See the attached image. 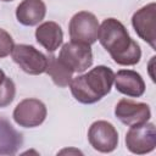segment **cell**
Instances as JSON below:
<instances>
[{"label": "cell", "instance_id": "obj_1", "mask_svg": "<svg viewBox=\"0 0 156 156\" xmlns=\"http://www.w3.org/2000/svg\"><path fill=\"white\" fill-rule=\"evenodd\" d=\"M98 39L118 65L133 66L141 57L140 46L129 37L126 27L116 18H106L101 23Z\"/></svg>", "mask_w": 156, "mask_h": 156}, {"label": "cell", "instance_id": "obj_2", "mask_svg": "<svg viewBox=\"0 0 156 156\" xmlns=\"http://www.w3.org/2000/svg\"><path fill=\"white\" fill-rule=\"evenodd\" d=\"M115 73L110 67L96 66L88 73L72 78L71 93L82 104H95L107 95L113 85Z\"/></svg>", "mask_w": 156, "mask_h": 156}, {"label": "cell", "instance_id": "obj_3", "mask_svg": "<svg viewBox=\"0 0 156 156\" xmlns=\"http://www.w3.org/2000/svg\"><path fill=\"white\" fill-rule=\"evenodd\" d=\"M99 27V21L94 13L88 11L77 12L69 21V38L72 41L91 45L98 40Z\"/></svg>", "mask_w": 156, "mask_h": 156}, {"label": "cell", "instance_id": "obj_4", "mask_svg": "<svg viewBox=\"0 0 156 156\" xmlns=\"http://www.w3.org/2000/svg\"><path fill=\"white\" fill-rule=\"evenodd\" d=\"M127 149L136 155L151 152L156 146V130L155 124L143 122L130 126L126 134Z\"/></svg>", "mask_w": 156, "mask_h": 156}, {"label": "cell", "instance_id": "obj_5", "mask_svg": "<svg viewBox=\"0 0 156 156\" xmlns=\"http://www.w3.org/2000/svg\"><path fill=\"white\" fill-rule=\"evenodd\" d=\"M11 56L12 60L20 66V68L28 74L37 76L46 71L48 57L32 45H13Z\"/></svg>", "mask_w": 156, "mask_h": 156}, {"label": "cell", "instance_id": "obj_6", "mask_svg": "<svg viewBox=\"0 0 156 156\" xmlns=\"http://www.w3.org/2000/svg\"><path fill=\"white\" fill-rule=\"evenodd\" d=\"M58 58L73 72L82 73L93 65V52L90 45L68 41L60 50Z\"/></svg>", "mask_w": 156, "mask_h": 156}, {"label": "cell", "instance_id": "obj_7", "mask_svg": "<svg viewBox=\"0 0 156 156\" xmlns=\"http://www.w3.org/2000/svg\"><path fill=\"white\" fill-rule=\"evenodd\" d=\"M88 140L94 150L105 154L112 152L118 145V133L110 122L96 121L88 130Z\"/></svg>", "mask_w": 156, "mask_h": 156}, {"label": "cell", "instance_id": "obj_8", "mask_svg": "<svg viewBox=\"0 0 156 156\" xmlns=\"http://www.w3.org/2000/svg\"><path fill=\"white\" fill-rule=\"evenodd\" d=\"M46 117V107L38 99L22 100L13 111L15 122L24 128H34L40 126Z\"/></svg>", "mask_w": 156, "mask_h": 156}, {"label": "cell", "instance_id": "obj_9", "mask_svg": "<svg viewBox=\"0 0 156 156\" xmlns=\"http://www.w3.org/2000/svg\"><path fill=\"white\" fill-rule=\"evenodd\" d=\"M156 5L151 2L140 10H138L132 18V24L136 34L145 40L152 49L156 48V29H155V18H156Z\"/></svg>", "mask_w": 156, "mask_h": 156}, {"label": "cell", "instance_id": "obj_10", "mask_svg": "<svg viewBox=\"0 0 156 156\" xmlns=\"http://www.w3.org/2000/svg\"><path fill=\"white\" fill-rule=\"evenodd\" d=\"M115 115L123 124L130 127L134 124L147 122L151 112L149 105L144 102H135L130 99H122L116 105Z\"/></svg>", "mask_w": 156, "mask_h": 156}, {"label": "cell", "instance_id": "obj_11", "mask_svg": "<svg viewBox=\"0 0 156 156\" xmlns=\"http://www.w3.org/2000/svg\"><path fill=\"white\" fill-rule=\"evenodd\" d=\"M116 89L132 98H139L145 91V83L141 76L133 69H121L115 74Z\"/></svg>", "mask_w": 156, "mask_h": 156}, {"label": "cell", "instance_id": "obj_12", "mask_svg": "<svg viewBox=\"0 0 156 156\" xmlns=\"http://www.w3.org/2000/svg\"><path fill=\"white\" fill-rule=\"evenodd\" d=\"M46 13L43 0H23L16 10L17 21L23 26H35L41 22Z\"/></svg>", "mask_w": 156, "mask_h": 156}, {"label": "cell", "instance_id": "obj_13", "mask_svg": "<svg viewBox=\"0 0 156 156\" xmlns=\"http://www.w3.org/2000/svg\"><path fill=\"white\" fill-rule=\"evenodd\" d=\"M37 41L49 52H54L63 41V33L61 27L52 21L41 23L35 30Z\"/></svg>", "mask_w": 156, "mask_h": 156}, {"label": "cell", "instance_id": "obj_14", "mask_svg": "<svg viewBox=\"0 0 156 156\" xmlns=\"http://www.w3.org/2000/svg\"><path fill=\"white\" fill-rule=\"evenodd\" d=\"M23 144L22 134L0 116V155H15Z\"/></svg>", "mask_w": 156, "mask_h": 156}, {"label": "cell", "instance_id": "obj_15", "mask_svg": "<svg viewBox=\"0 0 156 156\" xmlns=\"http://www.w3.org/2000/svg\"><path fill=\"white\" fill-rule=\"evenodd\" d=\"M46 57H48V66H46L45 72L51 77L54 83L60 88H65V87L69 85V83L73 78L72 77L73 72L58 57H56L54 55H50Z\"/></svg>", "mask_w": 156, "mask_h": 156}, {"label": "cell", "instance_id": "obj_16", "mask_svg": "<svg viewBox=\"0 0 156 156\" xmlns=\"http://www.w3.org/2000/svg\"><path fill=\"white\" fill-rule=\"evenodd\" d=\"M16 95V87L11 78L5 77L4 82L0 84V107L9 106Z\"/></svg>", "mask_w": 156, "mask_h": 156}, {"label": "cell", "instance_id": "obj_17", "mask_svg": "<svg viewBox=\"0 0 156 156\" xmlns=\"http://www.w3.org/2000/svg\"><path fill=\"white\" fill-rule=\"evenodd\" d=\"M13 39L12 37L2 28H0V58L6 57L11 54L13 49Z\"/></svg>", "mask_w": 156, "mask_h": 156}, {"label": "cell", "instance_id": "obj_18", "mask_svg": "<svg viewBox=\"0 0 156 156\" xmlns=\"http://www.w3.org/2000/svg\"><path fill=\"white\" fill-rule=\"evenodd\" d=\"M71 152H74V154H82L79 150H73V149H65V150H62V151H60V154H71Z\"/></svg>", "mask_w": 156, "mask_h": 156}, {"label": "cell", "instance_id": "obj_19", "mask_svg": "<svg viewBox=\"0 0 156 156\" xmlns=\"http://www.w3.org/2000/svg\"><path fill=\"white\" fill-rule=\"evenodd\" d=\"M5 77H6V76H5V73H4V71H2V69H0V84H1L2 82H4V79H5Z\"/></svg>", "mask_w": 156, "mask_h": 156}, {"label": "cell", "instance_id": "obj_20", "mask_svg": "<svg viewBox=\"0 0 156 156\" xmlns=\"http://www.w3.org/2000/svg\"><path fill=\"white\" fill-rule=\"evenodd\" d=\"M2 1H12V0H2Z\"/></svg>", "mask_w": 156, "mask_h": 156}]
</instances>
